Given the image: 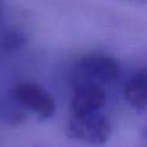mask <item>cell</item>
I'll return each instance as SVG.
<instances>
[{"label": "cell", "instance_id": "3957f363", "mask_svg": "<svg viewBox=\"0 0 147 147\" xmlns=\"http://www.w3.org/2000/svg\"><path fill=\"white\" fill-rule=\"evenodd\" d=\"M13 97L20 105L40 119H51L56 112V101L52 94L35 81H18L13 86Z\"/></svg>", "mask_w": 147, "mask_h": 147}, {"label": "cell", "instance_id": "52a82bcc", "mask_svg": "<svg viewBox=\"0 0 147 147\" xmlns=\"http://www.w3.org/2000/svg\"><path fill=\"white\" fill-rule=\"evenodd\" d=\"M0 13H1V8H0Z\"/></svg>", "mask_w": 147, "mask_h": 147}, {"label": "cell", "instance_id": "8992f818", "mask_svg": "<svg viewBox=\"0 0 147 147\" xmlns=\"http://www.w3.org/2000/svg\"><path fill=\"white\" fill-rule=\"evenodd\" d=\"M28 38L21 28L8 27L0 32V51L5 53L20 51L27 44Z\"/></svg>", "mask_w": 147, "mask_h": 147}, {"label": "cell", "instance_id": "277c9868", "mask_svg": "<svg viewBox=\"0 0 147 147\" xmlns=\"http://www.w3.org/2000/svg\"><path fill=\"white\" fill-rule=\"evenodd\" d=\"M106 101V92L103 86L94 84L75 85V92L71 98L70 110L72 116H85L99 112Z\"/></svg>", "mask_w": 147, "mask_h": 147}, {"label": "cell", "instance_id": "5b68a950", "mask_svg": "<svg viewBox=\"0 0 147 147\" xmlns=\"http://www.w3.org/2000/svg\"><path fill=\"white\" fill-rule=\"evenodd\" d=\"M123 93L129 106L137 111H145L147 102V75L145 70L136 72L127 81Z\"/></svg>", "mask_w": 147, "mask_h": 147}, {"label": "cell", "instance_id": "6da1fadb", "mask_svg": "<svg viewBox=\"0 0 147 147\" xmlns=\"http://www.w3.org/2000/svg\"><path fill=\"white\" fill-rule=\"evenodd\" d=\"M120 65L114 57L103 53H90L81 57L74 72L75 85L94 84L101 85L117 80Z\"/></svg>", "mask_w": 147, "mask_h": 147}, {"label": "cell", "instance_id": "7a4b0ae2", "mask_svg": "<svg viewBox=\"0 0 147 147\" xmlns=\"http://www.w3.org/2000/svg\"><path fill=\"white\" fill-rule=\"evenodd\" d=\"M66 132L72 140L103 145L111 137L112 125L107 116L96 112L85 116H71Z\"/></svg>", "mask_w": 147, "mask_h": 147}]
</instances>
